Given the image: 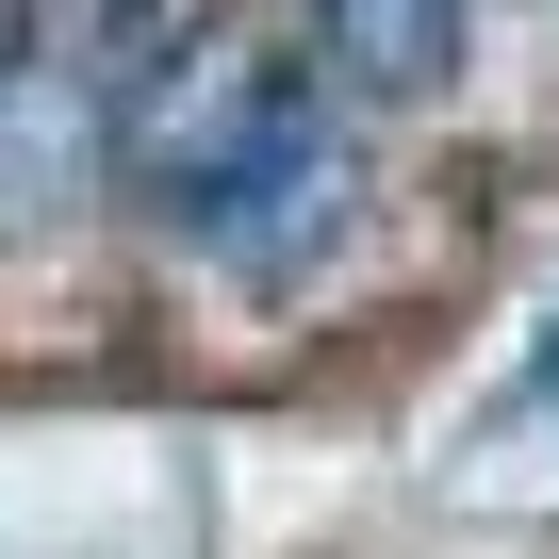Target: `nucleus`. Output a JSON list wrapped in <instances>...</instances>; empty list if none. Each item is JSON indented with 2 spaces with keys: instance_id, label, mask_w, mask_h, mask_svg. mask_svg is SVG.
<instances>
[{
  "instance_id": "obj_1",
  "label": "nucleus",
  "mask_w": 559,
  "mask_h": 559,
  "mask_svg": "<svg viewBox=\"0 0 559 559\" xmlns=\"http://www.w3.org/2000/svg\"><path fill=\"white\" fill-rule=\"evenodd\" d=\"M346 198H362V148H346V116H313V99H280L247 148H230V181L181 214L214 263H247V280H297L330 230H346Z\"/></svg>"
},
{
  "instance_id": "obj_2",
  "label": "nucleus",
  "mask_w": 559,
  "mask_h": 559,
  "mask_svg": "<svg viewBox=\"0 0 559 559\" xmlns=\"http://www.w3.org/2000/svg\"><path fill=\"white\" fill-rule=\"evenodd\" d=\"M297 99L247 34H181V50H148V83H132V116H116V148H132V181L165 198V214H198L214 181H230V148Z\"/></svg>"
},
{
  "instance_id": "obj_3",
  "label": "nucleus",
  "mask_w": 559,
  "mask_h": 559,
  "mask_svg": "<svg viewBox=\"0 0 559 559\" xmlns=\"http://www.w3.org/2000/svg\"><path fill=\"white\" fill-rule=\"evenodd\" d=\"M313 50H330L362 99H412V83H444V50H461V0H313Z\"/></svg>"
},
{
  "instance_id": "obj_4",
  "label": "nucleus",
  "mask_w": 559,
  "mask_h": 559,
  "mask_svg": "<svg viewBox=\"0 0 559 559\" xmlns=\"http://www.w3.org/2000/svg\"><path fill=\"white\" fill-rule=\"evenodd\" d=\"M34 67V0H0V83H17Z\"/></svg>"
},
{
  "instance_id": "obj_5",
  "label": "nucleus",
  "mask_w": 559,
  "mask_h": 559,
  "mask_svg": "<svg viewBox=\"0 0 559 559\" xmlns=\"http://www.w3.org/2000/svg\"><path fill=\"white\" fill-rule=\"evenodd\" d=\"M543 395H559V330H543Z\"/></svg>"
}]
</instances>
